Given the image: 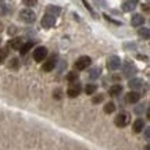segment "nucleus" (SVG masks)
<instances>
[{"label": "nucleus", "mask_w": 150, "mask_h": 150, "mask_svg": "<svg viewBox=\"0 0 150 150\" xmlns=\"http://www.w3.org/2000/svg\"><path fill=\"white\" fill-rule=\"evenodd\" d=\"M20 18H21L25 24H33L35 20H36V14H35L32 10L25 8V10H22L21 13H20Z\"/></svg>", "instance_id": "obj_1"}, {"label": "nucleus", "mask_w": 150, "mask_h": 150, "mask_svg": "<svg viewBox=\"0 0 150 150\" xmlns=\"http://www.w3.org/2000/svg\"><path fill=\"white\" fill-rule=\"evenodd\" d=\"M91 64H92L91 57H88V56H82V57H79V59L76 60V63H75V68H76L78 71H83V70H86Z\"/></svg>", "instance_id": "obj_2"}, {"label": "nucleus", "mask_w": 150, "mask_h": 150, "mask_svg": "<svg viewBox=\"0 0 150 150\" xmlns=\"http://www.w3.org/2000/svg\"><path fill=\"white\" fill-rule=\"evenodd\" d=\"M46 56H47V49L45 47V46H39L33 52V60L36 63H42L43 59H46Z\"/></svg>", "instance_id": "obj_3"}, {"label": "nucleus", "mask_w": 150, "mask_h": 150, "mask_svg": "<svg viewBox=\"0 0 150 150\" xmlns=\"http://www.w3.org/2000/svg\"><path fill=\"white\" fill-rule=\"evenodd\" d=\"M114 124L117 125L118 128H124V127H127L129 124V115L127 112H121V114H118L115 120H114Z\"/></svg>", "instance_id": "obj_4"}, {"label": "nucleus", "mask_w": 150, "mask_h": 150, "mask_svg": "<svg viewBox=\"0 0 150 150\" xmlns=\"http://www.w3.org/2000/svg\"><path fill=\"white\" fill-rule=\"evenodd\" d=\"M107 67H108V70H111V71L118 70V68L121 67V60H120V57H118V56H110L107 60Z\"/></svg>", "instance_id": "obj_5"}, {"label": "nucleus", "mask_w": 150, "mask_h": 150, "mask_svg": "<svg viewBox=\"0 0 150 150\" xmlns=\"http://www.w3.org/2000/svg\"><path fill=\"white\" fill-rule=\"evenodd\" d=\"M128 86L132 89V91H139V89H143L145 81L140 79V78H132V79H129Z\"/></svg>", "instance_id": "obj_6"}, {"label": "nucleus", "mask_w": 150, "mask_h": 150, "mask_svg": "<svg viewBox=\"0 0 150 150\" xmlns=\"http://www.w3.org/2000/svg\"><path fill=\"white\" fill-rule=\"evenodd\" d=\"M40 24H42L43 28H46V29H50V28H53L54 24H56V17H52V16H49V14H46V16L42 18Z\"/></svg>", "instance_id": "obj_7"}, {"label": "nucleus", "mask_w": 150, "mask_h": 150, "mask_svg": "<svg viewBox=\"0 0 150 150\" xmlns=\"http://www.w3.org/2000/svg\"><path fill=\"white\" fill-rule=\"evenodd\" d=\"M127 103H129V104H135V103H138L140 100V93L136 91H132L129 92L128 95H127Z\"/></svg>", "instance_id": "obj_8"}, {"label": "nucleus", "mask_w": 150, "mask_h": 150, "mask_svg": "<svg viewBox=\"0 0 150 150\" xmlns=\"http://www.w3.org/2000/svg\"><path fill=\"white\" fill-rule=\"evenodd\" d=\"M122 72H124V76H131V75H134L136 72V68H135V65H132L131 63H124L122 64Z\"/></svg>", "instance_id": "obj_9"}, {"label": "nucleus", "mask_w": 150, "mask_h": 150, "mask_svg": "<svg viewBox=\"0 0 150 150\" xmlns=\"http://www.w3.org/2000/svg\"><path fill=\"white\" fill-rule=\"evenodd\" d=\"M136 6H138V0H125L122 3V10L129 13V11L135 10Z\"/></svg>", "instance_id": "obj_10"}, {"label": "nucleus", "mask_w": 150, "mask_h": 150, "mask_svg": "<svg viewBox=\"0 0 150 150\" xmlns=\"http://www.w3.org/2000/svg\"><path fill=\"white\" fill-rule=\"evenodd\" d=\"M79 93H81V86L78 85V83H72V85L68 88V91H67V95L70 97H76Z\"/></svg>", "instance_id": "obj_11"}, {"label": "nucleus", "mask_w": 150, "mask_h": 150, "mask_svg": "<svg viewBox=\"0 0 150 150\" xmlns=\"http://www.w3.org/2000/svg\"><path fill=\"white\" fill-rule=\"evenodd\" d=\"M143 22H145L143 16H140V14H135V16H132V20H131L132 27H140V25H143Z\"/></svg>", "instance_id": "obj_12"}, {"label": "nucleus", "mask_w": 150, "mask_h": 150, "mask_svg": "<svg viewBox=\"0 0 150 150\" xmlns=\"http://www.w3.org/2000/svg\"><path fill=\"white\" fill-rule=\"evenodd\" d=\"M56 63H57V60H56V57H52V59H49L45 64H43V71H46V72H49V71H52L56 67Z\"/></svg>", "instance_id": "obj_13"}, {"label": "nucleus", "mask_w": 150, "mask_h": 150, "mask_svg": "<svg viewBox=\"0 0 150 150\" xmlns=\"http://www.w3.org/2000/svg\"><path fill=\"white\" fill-rule=\"evenodd\" d=\"M143 128H145V121H143L142 118H138V120L134 122V131L136 134H139V132L143 131Z\"/></svg>", "instance_id": "obj_14"}, {"label": "nucleus", "mask_w": 150, "mask_h": 150, "mask_svg": "<svg viewBox=\"0 0 150 150\" xmlns=\"http://www.w3.org/2000/svg\"><path fill=\"white\" fill-rule=\"evenodd\" d=\"M46 11H47V14L49 16H52V17H57L60 14V7L59 6H53V4H50L47 6V8H46Z\"/></svg>", "instance_id": "obj_15"}, {"label": "nucleus", "mask_w": 150, "mask_h": 150, "mask_svg": "<svg viewBox=\"0 0 150 150\" xmlns=\"http://www.w3.org/2000/svg\"><path fill=\"white\" fill-rule=\"evenodd\" d=\"M121 92H122V86L121 85H114L110 88V91H108V93H110V96H120L121 95Z\"/></svg>", "instance_id": "obj_16"}, {"label": "nucleus", "mask_w": 150, "mask_h": 150, "mask_svg": "<svg viewBox=\"0 0 150 150\" xmlns=\"http://www.w3.org/2000/svg\"><path fill=\"white\" fill-rule=\"evenodd\" d=\"M10 46L13 49H16V50H20V47L22 46L21 38H14V39H11V40H10Z\"/></svg>", "instance_id": "obj_17"}, {"label": "nucleus", "mask_w": 150, "mask_h": 150, "mask_svg": "<svg viewBox=\"0 0 150 150\" xmlns=\"http://www.w3.org/2000/svg\"><path fill=\"white\" fill-rule=\"evenodd\" d=\"M33 46V42H27V43H22V46L20 47V52H21V54H27L29 50H31V47Z\"/></svg>", "instance_id": "obj_18"}, {"label": "nucleus", "mask_w": 150, "mask_h": 150, "mask_svg": "<svg viewBox=\"0 0 150 150\" xmlns=\"http://www.w3.org/2000/svg\"><path fill=\"white\" fill-rule=\"evenodd\" d=\"M138 35H139L140 38H143V39H149L150 38V31H149V28H140L139 31H138Z\"/></svg>", "instance_id": "obj_19"}, {"label": "nucleus", "mask_w": 150, "mask_h": 150, "mask_svg": "<svg viewBox=\"0 0 150 150\" xmlns=\"http://www.w3.org/2000/svg\"><path fill=\"white\" fill-rule=\"evenodd\" d=\"M100 68L99 67H96V68H93V70H91V72H89V76H91V79H97L99 76H100Z\"/></svg>", "instance_id": "obj_20"}, {"label": "nucleus", "mask_w": 150, "mask_h": 150, "mask_svg": "<svg viewBox=\"0 0 150 150\" xmlns=\"http://www.w3.org/2000/svg\"><path fill=\"white\" fill-rule=\"evenodd\" d=\"M114 110H115V104L112 102L107 103V104L104 106V112H106V114H111V112H114Z\"/></svg>", "instance_id": "obj_21"}, {"label": "nucleus", "mask_w": 150, "mask_h": 150, "mask_svg": "<svg viewBox=\"0 0 150 150\" xmlns=\"http://www.w3.org/2000/svg\"><path fill=\"white\" fill-rule=\"evenodd\" d=\"M96 89H97L96 85H93V83H89V85H86L85 92H86V95H93V93L96 92Z\"/></svg>", "instance_id": "obj_22"}, {"label": "nucleus", "mask_w": 150, "mask_h": 150, "mask_svg": "<svg viewBox=\"0 0 150 150\" xmlns=\"http://www.w3.org/2000/svg\"><path fill=\"white\" fill-rule=\"evenodd\" d=\"M7 13H8V7H7V4L1 3V4H0V16H4V14H7Z\"/></svg>", "instance_id": "obj_23"}, {"label": "nucleus", "mask_w": 150, "mask_h": 150, "mask_svg": "<svg viewBox=\"0 0 150 150\" xmlns=\"http://www.w3.org/2000/svg\"><path fill=\"white\" fill-rule=\"evenodd\" d=\"M7 57V49H0V63H3Z\"/></svg>", "instance_id": "obj_24"}, {"label": "nucleus", "mask_w": 150, "mask_h": 150, "mask_svg": "<svg viewBox=\"0 0 150 150\" xmlns=\"http://www.w3.org/2000/svg\"><path fill=\"white\" fill-rule=\"evenodd\" d=\"M22 3L27 7H32V6H35L38 3V0H22Z\"/></svg>", "instance_id": "obj_25"}, {"label": "nucleus", "mask_w": 150, "mask_h": 150, "mask_svg": "<svg viewBox=\"0 0 150 150\" xmlns=\"http://www.w3.org/2000/svg\"><path fill=\"white\" fill-rule=\"evenodd\" d=\"M103 99H104V96H103V95H97V96L93 97V100H92V102L95 103V104H99V103L103 102Z\"/></svg>", "instance_id": "obj_26"}, {"label": "nucleus", "mask_w": 150, "mask_h": 150, "mask_svg": "<svg viewBox=\"0 0 150 150\" xmlns=\"http://www.w3.org/2000/svg\"><path fill=\"white\" fill-rule=\"evenodd\" d=\"M67 79L70 81V82H74V81L78 79V75L75 74V72H70V74H68V76H67Z\"/></svg>", "instance_id": "obj_27"}, {"label": "nucleus", "mask_w": 150, "mask_h": 150, "mask_svg": "<svg viewBox=\"0 0 150 150\" xmlns=\"http://www.w3.org/2000/svg\"><path fill=\"white\" fill-rule=\"evenodd\" d=\"M82 3H83V4H85V7H86V8H88V10L91 11L92 14H93V10H92V7H91V4H89V3H88L86 0H82Z\"/></svg>", "instance_id": "obj_28"}, {"label": "nucleus", "mask_w": 150, "mask_h": 150, "mask_svg": "<svg viewBox=\"0 0 150 150\" xmlns=\"http://www.w3.org/2000/svg\"><path fill=\"white\" fill-rule=\"evenodd\" d=\"M135 111H136V114H140L142 111H145V107H143V106H139V107L136 108Z\"/></svg>", "instance_id": "obj_29"}, {"label": "nucleus", "mask_w": 150, "mask_h": 150, "mask_svg": "<svg viewBox=\"0 0 150 150\" xmlns=\"http://www.w3.org/2000/svg\"><path fill=\"white\" fill-rule=\"evenodd\" d=\"M53 96L56 97V99H60V97H61V92H60V91H56L53 93Z\"/></svg>", "instance_id": "obj_30"}, {"label": "nucleus", "mask_w": 150, "mask_h": 150, "mask_svg": "<svg viewBox=\"0 0 150 150\" xmlns=\"http://www.w3.org/2000/svg\"><path fill=\"white\" fill-rule=\"evenodd\" d=\"M11 67H14V68L17 67V60H16V59H14V60H11Z\"/></svg>", "instance_id": "obj_31"}, {"label": "nucleus", "mask_w": 150, "mask_h": 150, "mask_svg": "<svg viewBox=\"0 0 150 150\" xmlns=\"http://www.w3.org/2000/svg\"><path fill=\"white\" fill-rule=\"evenodd\" d=\"M145 138H146V139H149V129H146V132H145Z\"/></svg>", "instance_id": "obj_32"}, {"label": "nucleus", "mask_w": 150, "mask_h": 150, "mask_svg": "<svg viewBox=\"0 0 150 150\" xmlns=\"http://www.w3.org/2000/svg\"><path fill=\"white\" fill-rule=\"evenodd\" d=\"M143 8H145V11H149V6L145 4V7H143Z\"/></svg>", "instance_id": "obj_33"}, {"label": "nucleus", "mask_w": 150, "mask_h": 150, "mask_svg": "<svg viewBox=\"0 0 150 150\" xmlns=\"http://www.w3.org/2000/svg\"><path fill=\"white\" fill-rule=\"evenodd\" d=\"M145 150H149V145H147V146H146V149Z\"/></svg>", "instance_id": "obj_34"}]
</instances>
